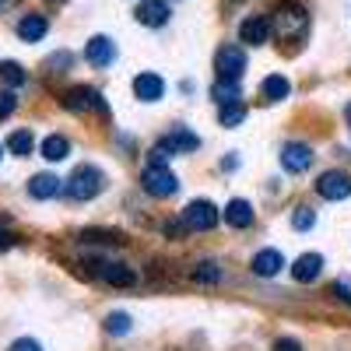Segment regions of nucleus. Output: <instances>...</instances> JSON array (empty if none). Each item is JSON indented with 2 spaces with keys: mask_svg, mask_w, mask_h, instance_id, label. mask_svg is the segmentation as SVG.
<instances>
[{
  "mask_svg": "<svg viewBox=\"0 0 351 351\" xmlns=\"http://www.w3.org/2000/svg\"><path fill=\"white\" fill-rule=\"evenodd\" d=\"M141 186L152 197H172L176 190H180V180H176V172L165 165V155L158 148L152 152L148 165H144V172H141Z\"/></svg>",
  "mask_w": 351,
  "mask_h": 351,
  "instance_id": "obj_1",
  "label": "nucleus"
},
{
  "mask_svg": "<svg viewBox=\"0 0 351 351\" xmlns=\"http://www.w3.org/2000/svg\"><path fill=\"white\" fill-rule=\"evenodd\" d=\"M102 190H106V176H102V169H95V165L74 169V176H71L67 186H64V193H67L71 200H92V197H99Z\"/></svg>",
  "mask_w": 351,
  "mask_h": 351,
  "instance_id": "obj_2",
  "label": "nucleus"
},
{
  "mask_svg": "<svg viewBox=\"0 0 351 351\" xmlns=\"http://www.w3.org/2000/svg\"><path fill=\"white\" fill-rule=\"evenodd\" d=\"M271 25L281 39H302L306 28H309V14L299 8V4H281L274 14H271Z\"/></svg>",
  "mask_w": 351,
  "mask_h": 351,
  "instance_id": "obj_3",
  "label": "nucleus"
},
{
  "mask_svg": "<svg viewBox=\"0 0 351 351\" xmlns=\"http://www.w3.org/2000/svg\"><path fill=\"white\" fill-rule=\"evenodd\" d=\"M64 109H71V112H88V109H95V112H109L106 109V102H102V95L95 92V88H88V84H77V88H71V92H64Z\"/></svg>",
  "mask_w": 351,
  "mask_h": 351,
  "instance_id": "obj_4",
  "label": "nucleus"
},
{
  "mask_svg": "<svg viewBox=\"0 0 351 351\" xmlns=\"http://www.w3.org/2000/svg\"><path fill=\"white\" fill-rule=\"evenodd\" d=\"M215 71L221 81H239L243 71H246V53L239 46H221L218 56H215Z\"/></svg>",
  "mask_w": 351,
  "mask_h": 351,
  "instance_id": "obj_5",
  "label": "nucleus"
},
{
  "mask_svg": "<svg viewBox=\"0 0 351 351\" xmlns=\"http://www.w3.org/2000/svg\"><path fill=\"white\" fill-rule=\"evenodd\" d=\"M183 225L193 228V232H208V228L218 225V208L211 200H193L190 208L183 211Z\"/></svg>",
  "mask_w": 351,
  "mask_h": 351,
  "instance_id": "obj_6",
  "label": "nucleus"
},
{
  "mask_svg": "<svg viewBox=\"0 0 351 351\" xmlns=\"http://www.w3.org/2000/svg\"><path fill=\"white\" fill-rule=\"evenodd\" d=\"M200 148V137L193 134V130H186V127H176L172 134H165L162 141H158V152L162 155H190V152H197Z\"/></svg>",
  "mask_w": 351,
  "mask_h": 351,
  "instance_id": "obj_7",
  "label": "nucleus"
},
{
  "mask_svg": "<svg viewBox=\"0 0 351 351\" xmlns=\"http://www.w3.org/2000/svg\"><path fill=\"white\" fill-rule=\"evenodd\" d=\"M316 190L324 200H344V197H351V176L341 169H330L316 180Z\"/></svg>",
  "mask_w": 351,
  "mask_h": 351,
  "instance_id": "obj_8",
  "label": "nucleus"
},
{
  "mask_svg": "<svg viewBox=\"0 0 351 351\" xmlns=\"http://www.w3.org/2000/svg\"><path fill=\"white\" fill-rule=\"evenodd\" d=\"M271 32H274L271 18L253 14V18H246V21L239 25V43H246V46H263V43L271 39Z\"/></svg>",
  "mask_w": 351,
  "mask_h": 351,
  "instance_id": "obj_9",
  "label": "nucleus"
},
{
  "mask_svg": "<svg viewBox=\"0 0 351 351\" xmlns=\"http://www.w3.org/2000/svg\"><path fill=\"white\" fill-rule=\"evenodd\" d=\"M281 165H285V172H291V176L306 172V169L313 165V148H309V144H302V141L285 144V152H281Z\"/></svg>",
  "mask_w": 351,
  "mask_h": 351,
  "instance_id": "obj_10",
  "label": "nucleus"
},
{
  "mask_svg": "<svg viewBox=\"0 0 351 351\" xmlns=\"http://www.w3.org/2000/svg\"><path fill=\"white\" fill-rule=\"evenodd\" d=\"M84 56H88V64H92V67H109L116 60V46H112L109 36H95V39H88Z\"/></svg>",
  "mask_w": 351,
  "mask_h": 351,
  "instance_id": "obj_11",
  "label": "nucleus"
},
{
  "mask_svg": "<svg viewBox=\"0 0 351 351\" xmlns=\"http://www.w3.org/2000/svg\"><path fill=\"white\" fill-rule=\"evenodd\" d=\"M137 21L141 25H148V28H162L165 21H169V4H165V0H141V4H137Z\"/></svg>",
  "mask_w": 351,
  "mask_h": 351,
  "instance_id": "obj_12",
  "label": "nucleus"
},
{
  "mask_svg": "<svg viewBox=\"0 0 351 351\" xmlns=\"http://www.w3.org/2000/svg\"><path fill=\"white\" fill-rule=\"evenodd\" d=\"M319 274H324V256H319V253H302L295 263H291V278H295L299 285H309Z\"/></svg>",
  "mask_w": 351,
  "mask_h": 351,
  "instance_id": "obj_13",
  "label": "nucleus"
},
{
  "mask_svg": "<svg viewBox=\"0 0 351 351\" xmlns=\"http://www.w3.org/2000/svg\"><path fill=\"white\" fill-rule=\"evenodd\" d=\"M134 95L141 102H158L165 95V81L158 74H137L134 77Z\"/></svg>",
  "mask_w": 351,
  "mask_h": 351,
  "instance_id": "obj_14",
  "label": "nucleus"
},
{
  "mask_svg": "<svg viewBox=\"0 0 351 351\" xmlns=\"http://www.w3.org/2000/svg\"><path fill=\"white\" fill-rule=\"evenodd\" d=\"M64 190V183L56 180L53 172H39V176H32V180H28V193H32L36 200H49V197H56Z\"/></svg>",
  "mask_w": 351,
  "mask_h": 351,
  "instance_id": "obj_15",
  "label": "nucleus"
},
{
  "mask_svg": "<svg viewBox=\"0 0 351 351\" xmlns=\"http://www.w3.org/2000/svg\"><path fill=\"white\" fill-rule=\"evenodd\" d=\"M225 225L228 228H250L253 225V208H250V200H228V208H225Z\"/></svg>",
  "mask_w": 351,
  "mask_h": 351,
  "instance_id": "obj_16",
  "label": "nucleus"
},
{
  "mask_svg": "<svg viewBox=\"0 0 351 351\" xmlns=\"http://www.w3.org/2000/svg\"><path fill=\"white\" fill-rule=\"evenodd\" d=\"M46 32H49V21H46L43 14H25V18L18 21V39H21V43H39Z\"/></svg>",
  "mask_w": 351,
  "mask_h": 351,
  "instance_id": "obj_17",
  "label": "nucleus"
},
{
  "mask_svg": "<svg viewBox=\"0 0 351 351\" xmlns=\"http://www.w3.org/2000/svg\"><path fill=\"white\" fill-rule=\"evenodd\" d=\"M281 267H285V260H281L278 250H260L253 256V274H260V278H274Z\"/></svg>",
  "mask_w": 351,
  "mask_h": 351,
  "instance_id": "obj_18",
  "label": "nucleus"
},
{
  "mask_svg": "<svg viewBox=\"0 0 351 351\" xmlns=\"http://www.w3.org/2000/svg\"><path fill=\"white\" fill-rule=\"evenodd\" d=\"M102 281L112 288H130V285H137V274L130 267H123V263H102Z\"/></svg>",
  "mask_w": 351,
  "mask_h": 351,
  "instance_id": "obj_19",
  "label": "nucleus"
},
{
  "mask_svg": "<svg viewBox=\"0 0 351 351\" xmlns=\"http://www.w3.org/2000/svg\"><path fill=\"white\" fill-rule=\"evenodd\" d=\"M71 155V141L64 137V134H49L46 141H43V158L46 162H64Z\"/></svg>",
  "mask_w": 351,
  "mask_h": 351,
  "instance_id": "obj_20",
  "label": "nucleus"
},
{
  "mask_svg": "<svg viewBox=\"0 0 351 351\" xmlns=\"http://www.w3.org/2000/svg\"><path fill=\"white\" fill-rule=\"evenodd\" d=\"M288 95H291V81H288V77L271 74L267 81H263V99H267V102H281V99H288Z\"/></svg>",
  "mask_w": 351,
  "mask_h": 351,
  "instance_id": "obj_21",
  "label": "nucleus"
},
{
  "mask_svg": "<svg viewBox=\"0 0 351 351\" xmlns=\"http://www.w3.org/2000/svg\"><path fill=\"white\" fill-rule=\"evenodd\" d=\"M32 148H36V137H32V130H14V134L8 137V152H11V155H18V158L32 155Z\"/></svg>",
  "mask_w": 351,
  "mask_h": 351,
  "instance_id": "obj_22",
  "label": "nucleus"
},
{
  "mask_svg": "<svg viewBox=\"0 0 351 351\" xmlns=\"http://www.w3.org/2000/svg\"><path fill=\"white\" fill-rule=\"evenodd\" d=\"M243 120H246V106H243V102H225L221 112H218V123H221V127H236V123H243Z\"/></svg>",
  "mask_w": 351,
  "mask_h": 351,
  "instance_id": "obj_23",
  "label": "nucleus"
},
{
  "mask_svg": "<svg viewBox=\"0 0 351 351\" xmlns=\"http://www.w3.org/2000/svg\"><path fill=\"white\" fill-rule=\"evenodd\" d=\"M211 95H215L221 106H225V102H239V81H221V77H218V81L211 84Z\"/></svg>",
  "mask_w": 351,
  "mask_h": 351,
  "instance_id": "obj_24",
  "label": "nucleus"
},
{
  "mask_svg": "<svg viewBox=\"0 0 351 351\" xmlns=\"http://www.w3.org/2000/svg\"><path fill=\"white\" fill-rule=\"evenodd\" d=\"M25 71H21V64H14V60H4L0 64V84H8V88H18V84H25Z\"/></svg>",
  "mask_w": 351,
  "mask_h": 351,
  "instance_id": "obj_25",
  "label": "nucleus"
},
{
  "mask_svg": "<svg viewBox=\"0 0 351 351\" xmlns=\"http://www.w3.org/2000/svg\"><path fill=\"white\" fill-rule=\"evenodd\" d=\"M106 330L109 334H130V316L127 313H109L106 316Z\"/></svg>",
  "mask_w": 351,
  "mask_h": 351,
  "instance_id": "obj_26",
  "label": "nucleus"
},
{
  "mask_svg": "<svg viewBox=\"0 0 351 351\" xmlns=\"http://www.w3.org/2000/svg\"><path fill=\"white\" fill-rule=\"evenodd\" d=\"M14 109H18V95L11 92V88H8V92H0V120H8Z\"/></svg>",
  "mask_w": 351,
  "mask_h": 351,
  "instance_id": "obj_27",
  "label": "nucleus"
},
{
  "mask_svg": "<svg viewBox=\"0 0 351 351\" xmlns=\"http://www.w3.org/2000/svg\"><path fill=\"white\" fill-rule=\"evenodd\" d=\"M291 225H295L299 232L313 228V225H316V211H313V208H299V211H295V221H291Z\"/></svg>",
  "mask_w": 351,
  "mask_h": 351,
  "instance_id": "obj_28",
  "label": "nucleus"
},
{
  "mask_svg": "<svg viewBox=\"0 0 351 351\" xmlns=\"http://www.w3.org/2000/svg\"><path fill=\"white\" fill-rule=\"evenodd\" d=\"M193 278H197V281H208V285H215L221 274H218V267H215V263H200V267L193 271Z\"/></svg>",
  "mask_w": 351,
  "mask_h": 351,
  "instance_id": "obj_29",
  "label": "nucleus"
},
{
  "mask_svg": "<svg viewBox=\"0 0 351 351\" xmlns=\"http://www.w3.org/2000/svg\"><path fill=\"white\" fill-rule=\"evenodd\" d=\"M11 351H43V348H39V341H32V337H21V341L11 344Z\"/></svg>",
  "mask_w": 351,
  "mask_h": 351,
  "instance_id": "obj_30",
  "label": "nucleus"
},
{
  "mask_svg": "<svg viewBox=\"0 0 351 351\" xmlns=\"http://www.w3.org/2000/svg\"><path fill=\"white\" fill-rule=\"evenodd\" d=\"M274 351H302V344H299L295 337H281V341L274 344Z\"/></svg>",
  "mask_w": 351,
  "mask_h": 351,
  "instance_id": "obj_31",
  "label": "nucleus"
},
{
  "mask_svg": "<svg viewBox=\"0 0 351 351\" xmlns=\"http://www.w3.org/2000/svg\"><path fill=\"white\" fill-rule=\"evenodd\" d=\"M14 246V236L11 232H0V250H11Z\"/></svg>",
  "mask_w": 351,
  "mask_h": 351,
  "instance_id": "obj_32",
  "label": "nucleus"
},
{
  "mask_svg": "<svg viewBox=\"0 0 351 351\" xmlns=\"http://www.w3.org/2000/svg\"><path fill=\"white\" fill-rule=\"evenodd\" d=\"M337 295H341V299H344V302H351V291H348V288H344V285H337Z\"/></svg>",
  "mask_w": 351,
  "mask_h": 351,
  "instance_id": "obj_33",
  "label": "nucleus"
},
{
  "mask_svg": "<svg viewBox=\"0 0 351 351\" xmlns=\"http://www.w3.org/2000/svg\"><path fill=\"white\" fill-rule=\"evenodd\" d=\"M11 4H18V0H0V11H4V8H11Z\"/></svg>",
  "mask_w": 351,
  "mask_h": 351,
  "instance_id": "obj_34",
  "label": "nucleus"
},
{
  "mask_svg": "<svg viewBox=\"0 0 351 351\" xmlns=\"http://www.w3.org/2000/svg\"><path fill=\"white\" fill-rule=\"evenodd\" d=\"M344 116H348V127H351V102H348V109H344Z\"/></svg>",
  "mask_w": 351,
  "mask_h": 351,
  "instance_id": "obj_35",
  "label": "nucleus"
},
{
  "mask_svg": "<svg viewBox=\"0 0 351 351\" xmlns=\"http://www.w3.org/2000/svg\"><path fill=\"white\" fill-rule=\"evenodd\" d=\"M49 4H64V0H49Z\"/></svg>",
  "mask_w": 351,
  "mask_h": 351,
  "instance_id": "obj_36",
  "label": "nucleus"
},
{
  "mask_svg": "<svg viewBox=\"0 0 351 351\" xmlns=\"http://www.w3.org/2000/svg\"><path fill=\"white\" fill-rule=\"evenodd\" d=\"M0 152H4V148H0Z\"/></svg>",
  "mask_w": 351,
  "mask_h": 351,
  "instance_id": "obj_37",
  "label": "nucleus"
}]
</instances>
